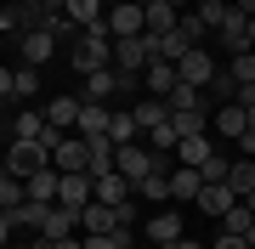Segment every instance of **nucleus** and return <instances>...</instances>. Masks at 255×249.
<instances>
[{
  "label": "nucleus",
  "instance_id": "obj_34",
  "mask_svg": "<svg viewBox=\"0 0 255 249\" xmlns=\"http://www.w3.org/2000/svg\"><path fill=\"white\" fill-rule=\"evenodd\" d=\"M85 249H130V227H119V232H80Z\"/></svg>",
  "mask_w": 255,
  "mask_h": 249
},
{
  "label": "nucleus",
  "instance_id": "obj_30",
  "mask_svg": "<svg viewBox=\"0 0 255 249\" xmlns=\"http://www.w3.org/2000/svg\"><path fill=\"white\" fill-rule=\"evenodd\" d=\"M227 187H233L238 198H250V193H255V159H238V165L227 170Z\"/></svg>",
  "mask_w": 255,
  "mask_h": 249
},
{
  "label": "nucleus",
  "instance_id": "obj_10",
  "mask_svg": "<svg viewBox=\"0 0 255 249\" xmlns=\"http://www.w3.org/2000/svg\"><path fill=\"white\" fill-rule=\"evenodd\" d=\"M97 198V181L85 170H68L63 175V187H57V204H68V210H85V204Z\"/></svg>",
  "mask_w": 255,
  "mask_h": 249
},
{
  "label": "nucleus",
  "instance_id": "obj_38",
  "mask_svg": "<svg viewBox=\"0 0 255 249\" xmlns=\"http://www.w3.org/2000/svg\"><path fill=\"white\" fill-rule=\"evenodd\" d=\"M227 74H233L238 85H255V51H238L233 63H227Z\"/></svg>",
  "mask_w": 255,
  "mask_h": 249
},
{
  "label": "nucleus",
  "instance_id": "obj_4",
  "mask_svg": "<svg viewBox=\"0 0 255 249\" xmlns=\"http://www.w3.org/2000/svg\"><path fill=\"white\" fill-rule=\"evenodd\" d=\"M46 165H51V148H40V142H11V148H6V170L23 175V181L34 170H46Z\"/></svg>",
  "mask_w": 255,
  "mask_h": 249
},
{
  "label": "nucleus",
  "instance_id": "obj_49",
  "mask_svg": "<svg viewBox=\"0 0 255 249\" xmlns=\"http://www.w3.org/2000/svg\"><path fill=\"white\" fill-rule=\"evenodd\" d=\"M40 6H46V11H63V6H68V0H40Z\"/></svg>",
  "mask_w": 255,
  "mask_h": 249
},
{
  "label": "nucleus",
  "instance_id": "obj_19",
  "mask_svg": "<svg viewBox=\"0 0 255 249\" xmlns=\"http://www.w3.org/2000/svg\"><path fill=\"white\" fill-rule=\"evenodd\" d=\"M51 51H57V40L46 34V28H28V34H23V63H28V68L51 63Z\"/></svg>",
  "mask_w": 255,
  "mask_h": 249
},
{
  "label": "nucleus",
  "instance_id": "obj_43",
  "mask_svg": "<svg viewBox=\"0 0 255 249\" xmlns=\"http://www.w3.org/2000/svg\"><path fill=\"white\" fill-rule=\"evenodd\" d=\"M11 85H17V74H11V68H0V113H6V102H11Z\"/></svg>",
  "mask_w": 255,
  "mask_h": 249
},
{
  "label": "nucleus",
  "instance_id": "obj_48",
  "mask_svg": "<svg viewBox=\"0 0 255 249\" xmlns=\"http://www.w3.org/2000/svg\"><path fill=\"white\" fill-rule=\"evenodd\" d=\"M6 249H46V238H34V244H6Z\"/></svg>",
  "mask_w": 255,
  "mask_h": 249
},
{
  "label": "nucleus",
  "instance_id": "obj_47",
  "mask_svg": "<svg viewBox=\"0 0 255 249\" xmlns=\"http://www.w3.org/2000/svg\"><path fill=\"white\" fill-rule=\"evenodd\" d=\"M159 249H204V244H193V238H176V244H159Z\"/></svg>",
  "mask_w": 255,
  "mask_h": 249
},
{
  "label": "nucleus",
  "instance_id": "obj_26",
  "mask_svg": "<svg viewBox=\"0 0 255 249\" xmlns=\"http://www.w3.org/2000/svg\"><path fill=\"white\" fill-rule=\"evenodd\" d=\"M176 136H204L210 130V108H187V113H170Z\"/></svg>",
  "mask_w": 255,
  "mask_h": 249
},
{
  "label": "nucleus",
  "instance_id": "obj_7",
  "mask_svg": "<svg viewBox=\"0 0 255 249\" xmlns=\"http://www.w3.org/2000/svg\"><path fill=\"white\" fill-rule=\"evenodd\" d=\"M51 165L63 170V175H68V170H85V175H91V142H85V136H74V130H68V136L57 142Z\"/></svg>",
  "mask_w": 255,
  "mask_h": 249
},
{
  "label": "nucleus",
  "instance_id": "obj_40",
  "mask_svg": "<svg viewBox=\"0 0 255 249\" xmlns=\"http://www.w3.org/2000/svg\"><path fill=\"white\" fill-rule=\"evenodd\" d=\"M227 170H233V165H227L221 153H210L204 165H199V175H204V181H227Z\"/></svg>",
  "mask_w": 255,
  "mask_h": 249
},
{
  "label": "nucleus",
  "instance_id": "obj_20",
  "mask_svg": "<svg viewBox=\"0 0 255 249\" xmlns=\"http://www.w3.org/2000/svg\"><path fill=\"white\" fill-rule=\"evenodd\" d=\"M147 238H153V244H176V238H187V232H182V215H170V210L147 215Z\"/></svg>",
  "mask_w": 255,
  "mask_h": 249
},
{
  "label": "nucleus",
  "instance_id": "obj_22",
  "mask_svg": "<svg viewBox=\"0 0 255 249\" xmlns=\"http://www.w3.org/2000/svg\"><path fill=\"white\" fill-rule=\"evenodd\" d=\"M130 113H136V125H142V136H147L153 125H164V119H170V102H164V96H142Z\"/></svg>",
  "mask_w": 255,
  "mask_h": 249
},
{
  "label": "nucleus",
  "instance_id": "obj_39",
  "mask_svg": "<svg viewBox=\"0 0 255 249\" xmlns=\"http://www.w3.org/2000/svg\"><path fill=\"white\" fill-rule=\"evenodd\" d=\"M176 28H182V34L193 40V46H204V34H210V23L199 17V11H182V23H176Z\"/></svg>",
  "mask_w": 255,
  "mask_h": 249
},
{
  "label": "nucleus",
  "instance_id": "obj_11",
  "mask_svg": "<svg viewBox=\"0 0 255 249\" xmlns=\"http://www.w3.org/2000/svg\"><path fill=\"white\" fill-rule=\"evenodd\" d=\"M193 204H199V215H216V221H221V215H227L233 204H238V193H233L227 181H204V187H199V198H193Z\"/></svg>",
  "mask_w": 255,
  "mask_h": 249
},
{
  "label": "nucleus",
  "instance_id": "obj_46",
  "mask_svg": "<svg viewBox=\"0 0 255 249\" xmlns=\"http://www.w3.org/2000/svg\"><path fill=\"white\" fill-rule=\"evenodd\" d=\"M46 249H85V238L74 232V238H57V244H46Z\"/></svg>",
  "mask_w": 255,
  "mask_h": 249
},
{
  "label": "nucleus",
  "instance_id": "obj_5",
  "mask_svg": "<svg viewBox=\"0 0 255 249\" xmlns=\"http://www.w3.org/2000/svg\"><path fill=\"white\" fill-rule=\"evenodd\" d=\"M176 74H182V85H199V91H210V80H216L221 68H216V57H210V46H193L182 63H176Z\"/></svg>",
  "mask_w": 255,
  "mask_h": 249
},
{
  "label": "nucleus",
  "instance_id": "obj_33",
  "mask_svg": "<svg viewBox=\"0 0 255 249\" xmlns=\"http://www.w3.org/2000/svg\"><path fill=\"white\" fill-rule=\"evenodd\" d=\"M250 227H255V210H250V204H244V198H238V204H233V210H227V215H221V232H238V238H244V232H250Z\"/></svg>",
  "mask_w": 255,
  "mask_h": 249
},
{
  "label": "nucleus",
  "instance_id": "obj_52",
  "mask_svg": "<svg viewBox=\"0 0 255 249\" xmlns=\"http://www.w3.org/2000/svg\"><path fill=\"white\" fill-rule=\"evenodd\" d=\"M244 238H250V249H255V227H250V232H244Z\"/></svg>",
  "mask_w": 255,
  "mask_h": 249
},
{
  "label": "nucleus",
  "instance_id": "obj_17",
  "mask_svg": "<svg viewBox=\"0 0 255 249\" xmlns=\"http://www.w3.org/2000/svg\"><path fill=\"white\" fill-rule=\"evenodd\" d=\"M28 198H40V204H57V187H63V170H57V165H46V170H34V175H28Z\"/></svg>",
  "mask_w": 255,
  "mask_h": 249
},
{
  "label": "nucleus",
  "instance_id": "obj_6",
  "mask_svg": "<svg viewBox=\"0 0 255 249\" xmlns=\"http://www.w3.org/2000/svg\"><path fill=\"white\" fill-rule=\"evenodd\" d=\"M108 34L114 40H125V34H147V11H142V0H125V6H108Z\"/></svg>",
  "mask_w": 255,
  "mask_h": 249
},
{
  "label": "nucleus",
  "instance_id": "obj_8",
  "mask_svg": "<svg viewBox=\"0 0 255 249\" xmlns=\"http://www.w3.org/2000/svg\"><path fill=\"white\" fill-rule=\"evenodd\" d=\"M147 63H153V51H147V34H125V40H114V68H125V74H142Z\"/></svg>",
  "mask_w": 255,
  "mask_h": 249
},
{
  "label": "nucleus",
  "instance_id": "obj_57",
  "mask_svg": "<svg viewBox=\"0 0 255 249\" xmlns=\"http://www.w3.org/2000/svg\"><path fill=\"white\" fill-rule=\"evenodd\" d=\"M0 170H6V153H0Z\"/></svg>",
  "mask_w": 255,
  "mask_h": 249
},
{
  "label": "nucleus",
  "instance_id": "obj_32",
  "mask_svg": "<svg viewBox=\"0 0 255 249\" xmlns=\"http://www.w3.org/2000/svg\"><path fill=\"white\" fill-rule=\"evenodd\" d=\"M102 6H108V0H68L63 11H68L80 28H91V23H102Z\"/></svg>",
  "mask_w": 255,
  "mask_h": 249
},
{
  "label": "nucleus",
  "instance_id": "obj_56",
  "mask_svg": "<svg viewBox=\"0 0 255 249\" xmlns=\"http://www.w3.org/2000/svg\"><path fill=\"white\" fill-rule=\"evenodd\" d=\"M216 6H233V0H216Z\"/></svg>",
  "mask_w": 255,
  "mask_h": 249
},
{
  "label": "nucleus",
  "instance_id": "obj_35",
  "mask_svg": "<svg viewBox=\"0 0 255 249\" xmlns=\"http://www.w3.org/2000/svg\"><path fill=\"white\" fill-rule=\"evenodd\" d=\"M176 142H182V136H176V125H170V119H164V125H153V130H147V148H153V153H164V159H170V153H176Z\"/></svg>",
  "mask_w": 255,
  "mask_h": 249
},
{
  "label": "nucleus",
  "instance_id": "obj_2",
  "mask_svg": "<svg viewBox=\"0 0 255 249\" xmlns=\"http://www.w3.org/2000/svg\"><path fill=\"white\" fill-rule=\"evenodd\" d=\"M164 165H170V159H164V153H153L147 142H125V148H119V159H114V170L125 175L130 187H136V181H147V175H153V170H164Z\"/></svg>",
  "mask_w": 255,
  "mask_h": 249
},
{
  "label": "nucleus",
  "instance_id": "obj_18",
  "mask_svg": "<svg viewBox=\"0 0 255 249\" xmlns=\"http://www.w3.org/2000/svg\"><path fill=\"white\" fill-rule=\"evenodd\" d=\"M142 11H147V34H170V28L182 23V11H176L170 0H142Z\"/></svg>",
  "mask_w": 255,
  "mask_h": 249
},
{
  "label": "nucleus",
  "instance_id": "obj_54",
  "mask_svg": "<svg viewBox=\"0 0 255 249\" xmlns=\"http://www.w3.org/2000/svg\"><path fill=\"white\" fill-rule=\"evenodd\" d=\"M244 204H250V210H255V193H250V198H244Z\"/></svg>",
  "mask_w": 255,
  "mask_h": 249
},
{
  "label": "nucleus",
  "instance_id": "obj_9",
  "mask_svg": "<svg viewBox=\"0 0 255 249\" xmlns=\"http://www.w3.org/2000/svg\"><path fill=\"white\" fill-rule=\"evenodd\" d=\"M108 125H114V108H108V102H85V96H80L74 136H108Z\"/></svg>",
  "mask_w": 255,
  "mask_h": 249
},
{
  "label": "nucleus",
  "instance_id": "obj_1",
  "mask_svg": "<svg viewBox=\"0 0 255 249\" xmlns=\"http://www.w3.org/2000/svg\"><path fill=\"white\" fill-rule=\"evenodd\" d=\"M68 63H74V74H97V68H114V34H108V23H91L80 40L68 46Z\"/></svg>",
  "mask_w": 255,
  "mask_h": 249
},
{
  "label": "nucleus",
  "instance_id": "obj_25",
  "mask_svg": "<svg viewBox=\"0 0 255 249\" xmlns=\"http://www.w3.org/2000/svg\"><path fill=\"white\" fill-rule=\"evenodd\" d=\"M210 153H216V148H210V130H204V136H182V142H176V159H182V165H193V170H199Z\"/></svg>",
  "mask_w": 255,
  "mask_h": 249
},
{
  "label": "nucleus",
  "instance_id": "obj_42",
  "mask_svg": "<svg viewBox=\"0 0 255 249\" xmlns=\"http://www.w3.org/2000/svg\"><path fill=\"white\" fill-rule=\"evenodd\" d=\"M210 249H250V238H238V232H216V244Z\"/></svg>",
  "mask_w": 255,
  "mask_h": 249
},
{
  "label": "nucleus",
  "instance_id": "obj_27",
  "mask_svg": "<svg viewBox=\"0 0 255 249\" xmlns=\"http://www.w3.org/2000/svg\"><path fill=\"white\" fill-rule=\"evenodd\" d=\"M85 142H91V175H108L114 159H119V148H114L108 136H85Z\"/></svg>",
  "mask_w": 255,
  "mask_h": 249
},
{
  "label": "nucleus",
  "instance_id": "obj_15",
  "mask_svg": "<svg viewBox=\"0 0 255 249\" xmlns=\"http://www.w3.org/2000/svg\"><path fill=\"white\" fill-rule=\"evenodd\" d=\"M199 187H204V175L193 170V165H170V204H193Z\"/></svg>",
  "mask_w": 255,
  "mask_h": 249
},
{
  "label": "nucleus",
  "instance_id": "obj_21",
  "mask_svg": "<svg viewBox=\"0 0 255 249\" xmlns=\"http://www.w3.org/2000/svg\"><path fill=\"white\" fill-rule=\"evenodd\" d=\"M91 181H97V198H102V204H125L130 193H136V187H130L119 170H108V175H91Z\"/></svg>",
  "mask_w": 255,
  "mask_h": 249
},
{
  "label": "nucleus",
  "instance_id": "obj_50",
  "mask_svg": "<svg viewBox=\"0 0 255 249\" xmlns=\"http://www.w3.org/2000/svg\"><path fill=\"white\" fill-rule=\"evenodd\" d=\"M233 6H238V11H250V17H255V0H233Z\"/></svg>",
  "mask_w": 255,
  "mask_h": 249
},
{
  "label": "nucleus",
  "instance_id": "obj_24",
  "mask_svg": "<svg viewBox=\"0 0 255 249\" xmlns=\"http://www.w3.org/2000/svg\"><path fill=\"white\" fill-rule=\"evenodd\" d=\"M136 136H142L136 113H130V108H114V125H108V142H114V148H125V142H136Z\"/></svg>",
  "mask_w": 255,
  "mask_h": 249
},
{
  "label": "nucleus",
  "instance_id": "obj_3",
  "mask_svg": "<svg viewBox=\"0 0 255 249\" xmlns=\"http://www.w3.org/2000/svg\"><path fill=\"white\" fill-rule=\"evenodd\" d=\"M216 40H221V51H227V57L250 51V11L227 6V11H221V23H216Z\"/></svg>",
  "mask_w": 255,
  "mask_h": 249
},
{
  "label": "nucleus",
  "instance_id": "obj_37",
  "mask_svg": "<svg viewBox=\"0 0 255 249\" xmlns=\"http://www.w3.org/2000/svg\"><path fill=\"white\" fill-rule=\"evenodd\" d=\"M204 96H216V108H221V102H233V96H238V80L227 74V68H221V74L210 80V91H204Z\"/></svg>",
  "mask_w": 255,
  "mask_h": 249
},
{
  "label": "nucleus",
  "instance_id": "obj_55",
  "mask_svg": "<svg viewBox=\"0 0 255 249\" xmlns=\"http://www.w3.org/2000/svg\"><path fill=\"white\" fill-rule=\"evenodd\" d=\"M108 6H125V0H108Z\"/></svg>",
  "mask_w": 255,
  "mask_h": 249
},
{
  "label": "nucleus",
  "instance_id": "obj_41",
  "mask_svg": "<svg viewBox=\"0 0 255 249\" xmlns=\"http://www.w3.org/2000/svg\"><path fill=\"white\" fill-rule=\"evenodd\" d=\"M17 96H34V68H17V85H11V102H17Z\"/></svg>",
  "mask_w": 255,
  "mask_h": 249
},
{
  "label": "nucleus",
  "instance_id": "obj_51",
  "mask_svg": "<svg viewBox=\"0 0 255 249\" xmlns=\"http://www.w3.org/2000/svg\"><path fill=\"white\" fill-rule=\"evenodd\" d=\"M250 51H255V17H250Z\"/></svg>",
  "mask_w": 255,
  "mask_h": 249
},
{
  "label": "nucleus",
  "instance_id": "obj_14",
  "mask_svg": "<svg viewBox=\"0 0 255 249\" xmlns=\"http://www.w3.org/2000/svg\"><path fill=\"white\" fill-rule=\"evenodd\" d=\"M80 232V210H68V204H51V215H46V227H40V238L57 244V238H74Z\"/></svg>",
  "mask_w": 255,
  "mask_h": 249
},
{
  "label": "nucleus",
  "instance_id": "obj_12",
  "mask_svg": "<svg viewBox=\"0 0 255 249\" xmlns=\"http://www.w3.org/2000/svg\"><path fill=\"white\" fill-rule=\"evenodd\" d=\"M125 221H119V204H102V198H91L80 210V232H119Z\"/></svg>",
  "mask_w": 255,
  "mask_h": 249
},
{
  "label": "nucleus",
  "instance_id": "obj_13",
  "mask_svg": "<svg viewBox=\"0 0 255 249\" xmlns=\"http://www.w3.org/2000/svg\"><path fill=\"white\" fill-rule=\"evenodd\" d=\"M142 85H147V96H170L176 85H182V74H176V63H164V57H153V63L142 68Z\"/></svg>",
  "mask_w": 255,
  "mask_h": 249
},
{
  "label": "nucleus",
  "instance_id": "obj_28",
  "mask_svg": "<svg viewBox=\"0 0 255 249\" xmlns=\"http://www.w3.org/2000/svg\"><path fill=\"white\" fill-rule=\"evenodd\" d=\"M164 102H170V113H187V108H210V96L199 91V85H176V91L164 96Z\"/></svg>",
  "mask_w": 255,
  "mask_h": 249
},
{
  "label": "nucleus",
  "instance_id": "obj_44",
  "mask_svg": "<svg viewBox=\"0 0 255 249\" xmlns=\"http://www.w3.org/2000/svg\"><path fill=\"white\" fill-rule=\"evenodd\" d=\"M23 17H17V6H0V34H6V28H17Z\"/></svg>",
  "mask_w": 255,
  "mask_h": 249
},
{
  "label": "nucleus",
  "instance_id": "obj_31",
  "mask_svg": "<svg viewBox=\"0 0 255 249\" xmlns=\"http://www.w3.org/2000/svg\"><path fill=\"white\" fill-rule=\"evenodd\" d=\"M23 198H28V187H23V175H11V170H0V210H17Z\"/></svg>",
  "mask_w": 255,
  "mask_h": 249
},
{
  "label": "nucleus",
  "instance_id": "obj_53",
  "mask_svg": "<svg viewBox=\"0 0 255 249\" xmlns=\"http://www.w3.org/2000/svg\"><path fill=\"white\" fill-rule=\"evenodd\" d=\"M250 136H255V108H250Z\"/></svg>",
  "mask_w": 255,
  "mask_h": 249
},
{
  "label": "nucleus",
  "instance_id": "obj_23",
  "mask_svg": "<svg viewBox=\"0 0 255 249\" xmlns=\"http://www.w3.org/2000/svg\"><path fill=\"white\" fill-rule=\"evenodd\" d=\"M46 119H51L57 130H74V119H80V96H74V91H68V96H51V102H46Z\"/></svg>",
  "mask_w": 255,
  "mask_h": 249
},
{
  "label": "nucleus",
  "instance_id": "obj_36",
  "mask_svg": "<svg viewBox=\"0 0 255 249\" xmlns=\"http://www.w3.org/2000/svg\"><path fill=\"white\" fill-rule=\"evenodd\" d=\"M11 130H17V142H34L40 130H46V113H34V108H28V113H17V125H11Z\"/></svg>",
  "mask_w": 255,
  "mask_h": 249
},
{
  "label": "nucleus",
  "instance_id": "obj_29",
  "mask_svg": "<svg viewBox=\"0 0 255 249\" xmlns=\"http://www.w3.org/2000/svg\"><path fill=\"white\" fill-rule=\"evenodd\" d=\"M136 193H142V198H153V204H170V165L153 170L147 181H136Z\"/></svg>",
  "mask_w": 255,
  "mask_h": 249
},
{
  "label": "nucleus",
  "instance_id": "obj_45",
  "mask_svg": "<svg viewBox=\"0 0 255 249\" xmlns=\"http://www.w3.org/2000/svg\"><path fill=\"white\" fill-rule=\"evenodd\" d=\"M11 232H17V227H11V215H6V210H0V249H6V244H11Z\"/></svg>",
  "mask_w": 255,
  "mask_h": 249
},
{
  "label": "nucleus",
  "instance_id": "obj_16",
  "mask_svg": "<svg viewBox=\"0 0 255 249\" xmlns=\"http://www.w3.org/2000/svg\"><path fill=\"white\" fill-rule=\"evenodd\" d=\"M210 130H221V136H244V130H250V108H238V102H221V108L210 113Z\"/></svg>",
  "mask_w": 255,
  "mask_h": 249
}]
</instances>
